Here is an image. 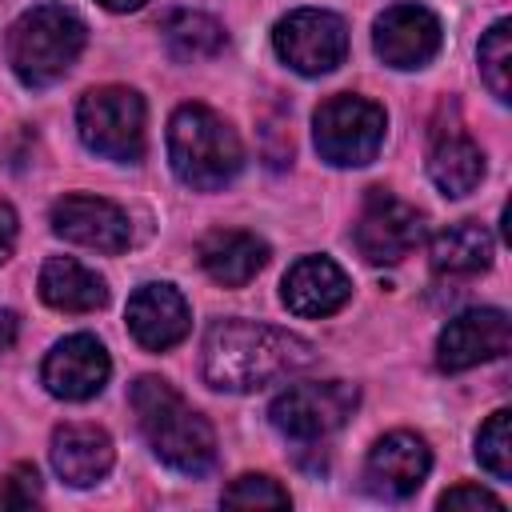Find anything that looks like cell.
<instances>
[{
	"mask_svg": "<svg viewBox=\"0 0 512 512\" xmlns=\"http://www.w3.org/2000/svg\"><path fill=\"white\" fill-rule=\"evenodd\" d=\"M312 344L288 328L216 320L204 336V380L224 392H252L312 364Z\"/></svg>",
	"mask_w": 512,
	"mask_h": 512,
	"instance_id": "1",
	"label": "cell"
},
{
	"mask_svg": "<svg viewBox=\"0 0 512 512\" xmlns=\"http://www.w3.org/2000/svg\"><path fill=\"white\" fill-rule=\"evenodd\" d=\"M132 412L136 424L168 468L184 476H200L216 460V432L212 424L160 376H140L132 384Z\"/></svg>",
	"mask_w": 512,
	"mask_h": 512,
	"instance_id": "2",
	"label": "cell"
},
{
	"mask_svg": "<svg viewBox=\"0 0 512 512\" xmlns=\"http://www.w3.org/2000/svg\"><path fill=\"white\" fill-rule=\"evenodd\" d=\"M168 160L188 188L216 192L240 172L244 148L224 116L204 104H180L168 124Z\"/></svg>",
	"mask_w": 512,
	"mask_h": 512,
	"instance_id": "3",
	"label": "cell"
},
{
	"mask_svg": "<svg viewBox=\"0 0 512 512\" xmlns=\"http://www.w3.org/2000/svg\"><path fill=\"white\" fill-rule=\"evenodd\" d=\"M84 48V20L64 4L28 8L8 32V64L28 88L60 80Z\"/></svg>",
	"mask_w": 512,
	"mask_h": 512,
	"instance_id": "4",
	"label": "cell"
},
{
	"mask_svg": "<svg viewBox=\"0 0 512 512\" xmlns=\"http://www.w3.org/2000/svg\"><path fill=\"white\" fill-rule=\"evenodd\" d=\"M388 116L368 96H328L312 116V140L316 152L336 168H360L376 160L384 144Z\"/></svg>",
	"mask_w": 512,
	"mask_h": 512,
	"instance_id": "5",
	"label": "cell"
},
{
	"mask_svg": "<svg viewBox=\"0 0 512 512\" xmlns=\"http://www.w3.org/2000/svg\"><path fill=\"white\" fill-rule=\"evenodd\" d=\"M76 128L80 140L104 160L136 164L144 156V100L132 88L104 84L84 92L76 108Z\"/></svg>",
	"mask_w": 512,
	"mask_h": 512,
	"instance_id": "6",
	"label": "cell"
},
{
	"mask_svg": "<svg viewBox=\"0 0 512 512\" xmlns=\"http://www.w3.org/2000/svg\"><path fill=\"white\" fill-rule=\"evenodd\" d=\"M356 384L348 380H308V384H292L284 388L268 416L276 424V432L292 436V440H320L328 432H336L352 412H356Z\"/></svg>",
	"mask_w": 512,
	"mask_h": 512,
	"instance_id": "7",
	"label": "cell"
},
{
	"mask_svg": "<svg viewBox=\"0 0 512 512\" xmlns=\"http://www.w3.org/2000/svg\"><path fill=\"white\" fill-rule=\"evenodd\" d=\"M272 44H276L280 60L288 68H296L300 76H324L336 64H344V56H348V28L332 12L296 8L276 24Z\"/></svg>",
	"mask_w": 512,
	"mask_h": 512,
	"instance_id": "8",
	"label": "cell"
},
{
	"mask_svg": "<svg viewBox=\"0 0 512 512\" xmlns=\"http://www.w3.org/2000/svg\"><path fill=\"white\" fill-rule=\"evenodd\" d=\"M424 240V220L388 188H372L356 220V248L368 264H396Z\"/></svg>",
	"mask_w": 512,
	"mask_h": 512,
	"instance_id": "9",
	"label": "cell"
},
{
	"mask_svg": "<svg viewBox=\"0 0 512 512\" xmlns=\"http://www.w3.org/2000/svg\"><path fill=\"white\" fill-rule=\"evenodd\" d=\"M440 20L424 4H392L372 28V48L388 68H424L440 52Z\"/></svg>",
	"mask_w": 512,
	"mask_h": 512,
	"instance_id": "10",
	"label": "cell"
},
{
	"mask_svg": "<svg viewBox=\"0 0 512 512\" xmlns=\"http://www.w3.org/2000/svg\"><path fill=\"white\" fill-rule=\"evenodd\" d=\"M52 232L80 244V248H92V252H124L128 240H132V228H128V216L124 208H116L112 200L104 196H60L52 204Z\"/></svg>",
	"mask_w": 512,
	"mask_h": 512,
	"instance_id": "11",
	"label": "cell"
},
{
	"mask_svg": "<svg viewBox=\"0 0 512 512\" xmlns=\"http://www.w3.org/2000/svg\"><path fill=\"white\" fill-rule=\"evenodd\" d=\"M508 340H512V324L500 308H472V312H460L456 320H448V328L440 332L436 364L444 372H464V368L504 356Z\"/></svg>",
	"mask_w": 512,
	"mask_h": 512,
	"instance_id": "12",
	"label": "cell"
},
{
	"mask_svg": "<svg viewBox=\"0 0 512 512\" xmlns=\"http://www.w3.org/2000/svg\"><path fill=\"white\" fill-rule=\"evenodd\" d=\"M112 360L96 336H64L48 356H44V388L60 400H92L108 384Z\"/></svg>",
	"mask_w": 512,
	"mask_h": 512,
	"instance_id": "13",
	"label": "cell"
},
{
	"mask_svg": "<svg viewBox=\"0 0 512 512\" xmlns=\"http://www.w3.org/2000/svg\"><path fill=\"white\" fill-rule=\"evenodd\" d=\"M428 468H432V452L416 432H388L372 444L364 476H368V488L376 496L404 500L424 484Z\"/></svg>",
	"mask_w": 512,
	"mask_h": 512,
	"instance_id": "14",
	"label": "cell"
},
{
	"mask_svg": "<svg viewBox=\"0 0 512 512\" xmlns=\"http://www.w3.org/2000/svg\"><path fill=\"white\" fill-rule=\"evenodd\" d=\"M192 328V312L184 296L172 284H140L128 300V332L136 336L140 348L164 352L180 344Z\"/></svg>",
	"mask_w": 512,
	"mask_h": 512,
	"instance_id": "15",
	"label": "cell"
},
{
	"mask_svg": "<svg viewBox=\"0 0 512 512\" xmlns=\"http://www.w3.org/2000/svg\"><path fill=\"white\" fill-rule=\"evenodd\" d=\"M348 296H352V280L328 256H304V260H296L288 268L284 284H280V300L296 316H332Z\"/></svg>",
	"mask_w": 512,
	"mask_h": 512,
	"instance_id": "16",
	"label": "cell"
},
{
	"mask_svg": "<svg viewBox=\"0 0 512 512\" xmlns=\"http://www.w3.org/2000/svg\"><path fill=\"white\" fill-rule=\"evenodd\" d=\"M112 440L96 424H60L52 432V468L72 488H92L112 468Z\"/></svg>",
	"mask_w": 512,
	"mask_h": 512,
	"instance_id": "17",
	"label": "cell"
},
{
	"mask_svg": "<svg viewBox=\"0 0 512 512\" xmlns=\"http://www.w3.org/2000/svg\"><path fill=\"white\" fill-rule=\"evenodd\" d=\"M200 264L216 284L244 288L268 264V244L240 228H216L200 240Z\"/></svg>",
	"mask_w": 512,
	"mask_h": 512,
	"instance_id": "18",
	"label": "cell"
},
{
	"mask_svg": "<svg viewBox=\"0 0 512 512\" xmlns=\"http://www.w3.org/2000/svg\"><path fill=\"white\" fill-rule=\"evenodd\" d=\"M40 296L56 312H96L108 304V284L72 256H52L40 268Z\"/></svg>",
	"mask_w": 512,
	"mask_h": 512,
	"instance_id": "19",
	"label": "cell"
},
{
	"mask_svg": "<svg viewBox=\"0 0 512 512\" xmlns=\"http://www.w3.org/2000/svg\"><path fill=\"white\" fill-rule=\"evenodd\" d=\"M428 176L444 196H468L484 180V152L476 140L464 132H444L436 136L428 152Z\"/></svg>",
	"mask_w": 512,
	"mask_h": 512,
	"instance_id": "20",
	"label": "cell"
},
{
	"mask_svg": "<svg viewBox=\"0 0 512 512\" xmlns=\"http://www.w3.org/2000/svg\"><path fill=\"white\" fill-rule=\"evenodd\" d=\"M428 256H432V268L444 276H476L492 264V236L484 224L460 220L432 236Z\"/></svg>",
	"mask_w": 512,
	"mask_h": 512,
	"instance_id": "21",
	"label": "cell"
},
{
	"mask_svg": "<svg viewBox=\"0 0 512 512\" xmlns=\"http://www.w3.org/2000/svg\"><path fill=\"white\" fill-rule=\"evenodd\" d=\"M164 40L180 60H204L224 48V28L204 12H172L164 20Z\"/></svg>",
	"mask_w": 512,
	"mask_h": 512,
	"instance_id": "22",
	"label": "cell"
},
{
	"mask_svg": "<svg viewBox=\"0 0 512 512\" xmlns=\"http://www.w3.org/2000/svg\"><path fill=\"white\" fill-rule=\"evenodd\" d=\"M480 76L496 100L512 96V24L508 20H496L480 40Z\"/></svg>",
	"mask_w": 512,
	"mask_h": 512,
	"instance_id": "23",
	"label": "cell"
},
{
	"mask_svg": "<svg viewBox=\"0 0 512 512\" xmlns=\"http://www.w3.org/2000/svg\"><path fill=\"white\" fill-rule=\"evenodd\" d=\"M476 460L496 476V480H512V416L500 408L488 416V424L476 436Z\"/></svg>",
	"mask_w": 512,
	"mask_h": 512,
	"instance_id": "24",
	"label": "cell"
},
{
	"mask_svg": "<svg viewBox=\"0 0 512 512\" xmlns=\"http://www.w3.org/2000/svg\"><path fill=\"white\" fill-rule=\"evenodd\" d=\"M228 508H288V492L272 476H236L224 488Z\"/></svg>",
	"mask_w": 512,
	"mask_h": 512,
	"instance_id": "25",
	"label": "cell"
},
{
	"mask_svg": "<svg viewBox=\"0 0 512 512\" xmlns=\"http://www.w3.org/2000/svg\"><path fill=\"white\" fill-rule=\"evenodd\" d=\"M40 500V476L32 464H16L0 480V508H28Z\"/></svg>",
	"mask_w": 512,
	"mask_h": 512,
	"instance_id": "26",
	"label": "cell"
},
{
	"mask_svg": "<svg viewBox=\"0 0 512 512\" xmlns=\"http://www.w3.org/2000/svg\"><path fill=\"white\" fill-rule=\"evenodd\" d=\"M440 508L448 512H456V508H488V512H504V504L492 496V492H484L480 484H456V488H448L444 496H440Z\"/></svg>",
	"mask_w": 512,
	"mask_h": 512,
	"instance_id": "27",
	"label": "cell"
},
{
	"mask_svg": "<svg viewBox=\"0 0 512 512\" xmlns=\"http://www.w3.org/2000/svg\"><path fill=\"white\" fill-rule=\"evenodd\" d=\"M12 244H16V212L12 204L0 200V264L12 256Z\"/></svg>",
	"mask_w": 512,
	"mask_h": 512,
	"instance_id": "28",
	"label": "cell"
},
{
	"mask_svg": "<svg viewBox=\"0 0 512 512\" xmlns=\"http://www.w3.org/2000/svg\"><path fill=\"white\" fill-rule=\"evenodd\" d=\"M16 332H20V320H16V312L0 308V352H8V348L16 344Z\"/></svg>",
	"mask_w": 512,
	"mask_h": 512,
	"instance_id": "29",
	"label": "cell"
},
{
	"mask_svg": "<svg viewBox=\"0 0 512 512\" xmlns=\"http://www.w3.org/2000/svg\"><path fill=\"white\" fill-rule=\"evenodd\" d=\"M100 4H104L108 12H136L144 0H100Z\"/></svg>",
	"mask_w": 512,
	"mask_h": 512,
	"instance_id": "30",
	"label": "cell"
}]
</instances>
